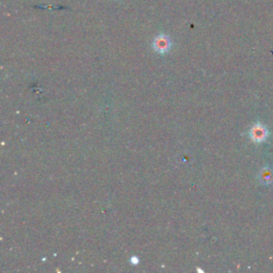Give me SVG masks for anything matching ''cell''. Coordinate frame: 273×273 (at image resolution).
Segmentation results:
<instances>
[{
	"label": "cell",
	"mask_w": 273,
	"mask_h": 273,
	"mask_svg": "<svg viewBox=\"0 0 273 273\" xmlns=\"http://www.w3.org/2000/svg\"><path fill=\"white\" fill-rule=\"evenodd\" d=\"M153 48L158 54H167L172 48V41L167 34H159L158 37L154 39Z\"/></svg>",
	"instance_id": "obj_1"
},
{
	"label": "cell",
	"mask_w": 273,
	"mask_h": 273,
	"mask_svg": "<svg viewBox=\"0 0 273 273\" xmlns=\"http://www.w3.org/2000/svg\"><path fill=\"white\" fill-rule=\"evenodd\" d=\"M269 136V132L265 125L261 123L255 124L254 126L250 130V138L255 143H261V142H265Z\"/></svg>",
	"instance_id": "obj_2"
},
{
	"label": "cell",
	"mask_w": 273,
	"mask_h": 273,
	"mask_svg": "<svg viewBox=\"0 0 273 273\" xmlns=\"http://www.w3.org/2000/svg\"><path fill=\"white\" fill-rule=\"evenodd\" d=\"M259 181L264 185H271L273 183V170L271 168H264L259 172Z\"/></svg>",
	"instance_id": "obj_3"
},
{
	"label": "cell",
	"mask_w": 273,
	"mask_h": 273,
	"mask_svg": "<svg viewBox=\"0 0 273 273\" xmlns=\"http://www.w3.org/2000/svg\"><path fill=\"white\" fill-rule=\"evenodd\" d=\"M132 261H133V263H134V264H136H136H138V261H139V260H138V258H136V257H133V259H132Z\"/></svg>",
	"instance_id": "obj_4"
}]
</instances>
